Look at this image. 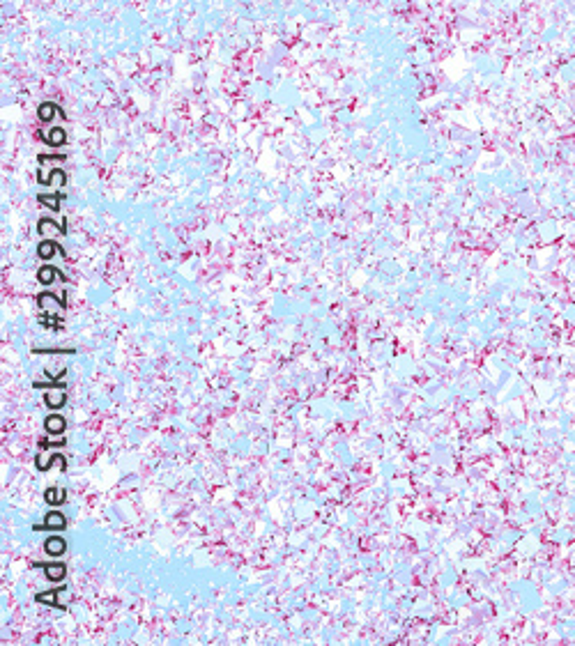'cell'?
I'll list each match as a JSON object with an SVG mask.
<instances>
[{"mask_svg": "<svg viewBox=\"0 0 575 646\" xmlns=\"http://www.w3.org/2000/svg\"><path fill=\"white\" fill-rule=\"evenodd\" d=\"M65 524H67L65 515H62V513H58V511H53V513H46V517H44V524H42V527H35V529L60 531V529H65Z\"/></svg>", "mask_w": 575, "mask_h": 646, "instance_id": "obj_1", "label": "cell"}, {"mask_svg": "<svg viewBox=\"0 0 575 646\" xmlns=\"http://www.w3.org/2000/svg\"><path fill=\"white\" fill-rule=\"evenodd\" d=\"M65 419H62L60 414H51V416H46V421H44V428H46V433L49 435H60V433H65Z\"/></svg>", "mask_w": 575, "mask_h": 646, "instance_id": "obj_4", "label": "cell"}, {"mask_svg": "<svg viewBox=\"0 0 575 646\" xmlns=\"http://www.w3.org/2000/svg\"><path fill=\"white\" fill-rule=\"evenodd\" d=\"M58 593H60V589H51L49 593H37V595H35V600H37V603H49L51 607H60V605L56 603V595H58Z\"/></svg>", "mask_w": 575, "mask_h": 646, "instance_id": "obj_8", "label": "cell"}, {"mask_svg": "<svg viewBox=\"0 0 575 646\" xmlns=\"http://www.w3.org/2000/svg\"><path fill=\"white\" fill-rule=\"evenodd\" d=\"M35 568H44V572H46V577L51 582L65 580V572H67L65 563H35Z\"/></svg>", "mask_w": 575, "mask_h": 646, "instance_id": "obj_2", "label": "cell"}, {"mask_svg": "<svg viewBox=\"0 0 575 646\" xmlns=\"http://www.w3.org/2000/svg\"><path fill=\"white\" fill-rule=\"evenodd\" d=\"M53 111H56L53 104H42V106H39V117H42V120H51Z\"/></svg>", "mask_w": 575, "mask_h": 646, "instance_id": "obj_10", "label": "cell"}, {"mask_svg": "<svg viewBox=\"0 0 575 646\" xmlns=\"http://www.w3.org/2000/svg\"><path fill=\"white\" fill-rule=\"evenodd\" d=\"M65 442H46V439H42L39 442V448H51V446H62Z\"/></svg>", "mask_w": 575, "mask_h": 646, "instance_id": "obj_11", "label": "cell"}, {"mask_svg": "<svg viewBox=\"0 0 575 646\" xmlns=\"http://www.w3.org/2000/svg\"><path fill=\"white\" fill-rule=\"evenodd\" d=\"M44 402H46V407H51V410H62V407H65V402H67V393H65V391H60V393H46V396H44Z\"/></svg>", "mask_w": 575, "mask_h": 646, "instance_id": "obj_6", "label": "cell"}, {"mask_svg": "<svg viewBox=\"0 0 575 646\" xmlns=\"http://www.w3.org/2000/svg\"><path fill=\"white\" fill-rule=\"evenodd\" d=\"M44 497H46V504L58 506V504L65 501V490H62V488H49L46 492H44Z\"/></svg>", "mask_w": 575, "mask_h": 646, "instance_id": "obj_7", "label": "cell"}, {"mask_svg": "<svg viewBox=\"0 0 575 646\" xmlns=\"http://www.w3.org/2000/svg\"><path fill=\"white\" fill-rule=\"evenodd\" d=\"M58 246L53 244V242H42V244L37 246V255L39 258H44V260H49V258H53V251H56Z\"/></svg>", "mask_w": 575, "mask_h": 646, "instance_id": "obj_9", "label": "cell"}, {"mask_svg": "<svg viewBox=\"0 0 575 646\" xmlns=\"http://www.w3.org/2000/svg\"><path fill=\"white\" fill-rule=\"evenodd\" d=\"M44 549H46V554H51V557H62L67 549V543H65V538H60V536H51V538H46V543H44Z\"/></svg>", "mask_w": 575, "mask_h": 646, "instance_id": "obj_3", "label": "cell"}, {"mask_svg": "<svg viewBox=\"0 0 575 646\" xmlns=\"http://www.w3.org/2000/svg\"><path fill=\"white\" fill-rule=\"evenodd\" d=\"M56 276H60V272H58L56 267H42L37 272V281L42 283V285H51L53 281H56ZM62 281H65V276H60Z\"/></svg>", "mask_w": 575, "mask_h": 646, "instance_id": "obj_5", "label": "cell"}]
</instances>
